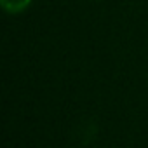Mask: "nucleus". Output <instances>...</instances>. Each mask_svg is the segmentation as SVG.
Returning <instances> with one entry per match:
<instances>
[{"label": "nucleus", "mask_w": 148, "mask_h": 148, "mask_svg": "<svg viewBox=\"0 0 148 148\" xmlns=\"http://www.w3.org/2000/svg\"><path fill=\"white\" fill-rule=\"evenodd\" d=\"M33 0H0L2 9L9 14H19L32 5Z\"/></svg>", "instance_id": "nucleus-1"}]
</instances>
